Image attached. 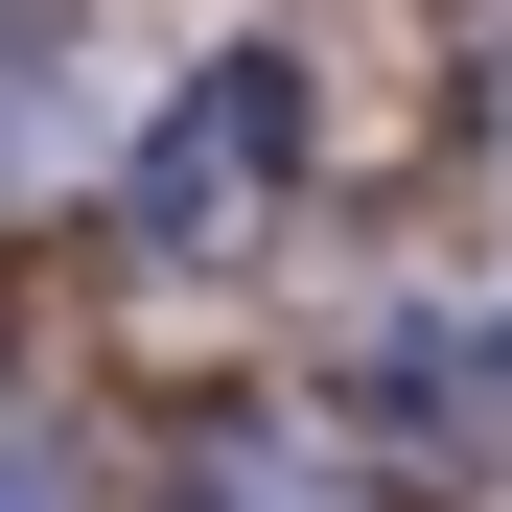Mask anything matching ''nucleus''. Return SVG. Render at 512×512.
Segmentation results:
<instances>
[{"label": "nucleus", "instance_id": "4", "mask_svg": "<svg viewBox=\"0 0 512 512\" xmlns=\"http://www.w3.org/2000/svg\"><path fill=\"white\" fill-rule=\"evenodd\" d=\"M0 512H117V466H94V443H70V419H47V396H0Z\"/></svg>", "mask_w": 512, "mask_h": 512}, {"label": "nucleus", "instance_id": "1", "mask_svg": "<svg viewBox=\"0 0 512 512\" xmlns=\"http://www.w3.org/2000/svg\"><path fill=\"white\" fill-rule=\"evenodd\" d=\"M350 94H326V24H280V0H233V24H187L140 70V117L94 163V256L163 303H233L280 280V256L326 233V187H350V140H326Z\"/></svg>", "mask_w": 512, "mask_h": 512}, {"label": "nucleus", "instance_id": "3", "mask_svg": "<svg viewBox=\"0 0 512 512\" xmlns=\"http://www.w3.org/2000/svg\"><path fill=\"white\" fill-rule=\"evenodd\" d=\"M140 70H163V47L117 24V0H0V210H94Z\"/></svg>", "mask_w": 512, "mask_h": 512}, {"label": "nucleus", "instance_id": "2", "mask_svg": "<svg viewBox=\"0 0 512 512\" xmlns=\"http://www.w3.org/2000/svg\"><path fill=\"white\" fill-rule=\"evenodd\" d=\"M163 512H396V443L326 373H210L163 419Z\"/></svg>", "mask_w": 512, "mask_h": 512}]
</instances>
